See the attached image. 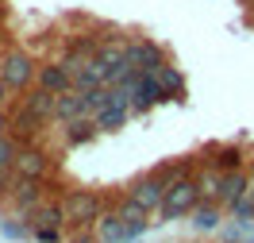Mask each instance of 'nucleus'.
I'll list each match as a JSON object with an SVG mask.
<instances>
[{
    "instance_id": "obj_16",
    "label": "nucleus",
    "mask_w": 254,
    "mask_h": 243,
    "mask_svg": "<svg viewBox=\"0 0 254 243\" xmlns=\"http://www.w3.org/2000/svg\"><path fill=\"white\" fill-rule=\"evenodd\" d=\"M73 81H77V89H100V85H108V66L93 54L89 62H81L73 70Z\"/></svg>"
},
{
    "instance_id": "obj_6",
    "label": "nucleus",
    "mask_w": 254,
    "mask_h": 243,
    "mask_svg": "<svg viewBox=\"0 0 254 243\" xmlns=\"http://www.w3.org/2000/svg\"><path fill=\"white\" fill-rule=\"evenodd\" d=\"M54 155H50L47 147H39V143H27L23 151H19V159H16V174L19 178H27V181H47L50 174H54Z\"/></svg>"
},
{
    "instance_id": "obj_23",
    "label": "nucleus",
    "mask_w": 254,
    "mask_h": 243,
    "mask_svg": "<svg viewBox=\"0 0 254 243\" xmlns=\"http://www.w3.org/2000/svg\"><path fill=\"white\" fill-rule=\"evenodd\" d=\"M31 232H35V240H39V243H62V228H58V224H35Z\"/></svg>"
},
{
    "instance_id": "obj_4",
    "label": "nucleus",
    "mask_w": 254,
    "mask_h": 243,
    "mask_svg": "<svg viewBox=\"0 0 254 243\" xmlns=\"http://www.w3.org/2000/svg\"><path fill=\"white\" fill-rule=\"evenodd\" d=\"M124 89L131 93V108H135V112H146V108L170 100V97H166V89H162V78H158V74H150V70H135Z\"/></svg>"
},
{
    "instance_id": "obj_13",
    "label": "nucleus",
    "mask_w": 254,
    "mask_h": 243,
    "mask_svg": "<svg viewBox=\"0 0 254 243\" xmlns=\"http://www.w3.org/2000/svg\"><path fill=\"white\" fill-rule=\"evenodd\" d=\"M35 85H43V89H50V93H69L77 81H73V74L65 70V62L58 58V62L39 66V78H35Z\"/></svg>"
},
{
    "instance_id": "obj_5",
    "label": "nucleus",
    "mask_w": 254,
    "mask_h": 243,
    "mask_svg": "<svg viewBox=\"0 0 254 243\" xmlns=\"http://www.w3.org/2000/svg\"><path fill=\"white\" fill-rule=\"evenodd\" d=\"M170 185H174V178H170V166H158L154 174L139 178L131 189H127V193L135 197L139 205H146V209H150V216H154V212L162 209V201H166V189H170Z\"/></svg>"
},
{
    "instance_id": "obj_2",
    "label": "nucleus",
    "mask_w": 254,
    "mask_h": 243,
    "mask_svg": "<svg viewBox=\"0 0 254 243\" xmlns=\"http://www.w3.org/2000/svg\"><path fill=\"white\" fill-rule=\"evenodd\" d=\"M200 201H204V193H200V181L192 174V178H181L166 189V201H162V209L154 212V216H158V220H181V216H192V209H196ZM158 220H154V224H158Z\"/></svg>"
},
{
    "instance_id": "obj_22",
    "label": "nucleus",
    "mask_w": 254,
    "mask_h": 243,
    "mask_svg": "<svg viewBox=\"0 0 254 243\" xmlns=\"http://www.w3.org/2000/svg\"><path fill=\"white\" fill-rule=\"evenodd\" d=\"M31 224H58V228H65V216H62V201H47L43 209L31 216Z\"/></svg>"
},
{
    "instance_id": "obj_18",
    "label": "nucleus",
    "mask_w": 254,
    "mask_h": 243,
    "mask_svg": "<svg viewBox=\"0 0 254 243\" xmlns=\"http://www.w3.org/2000/svg\"><path fill=\"white\" fill-rule=\"evenodd\" d=\"M62 135H65V143H69V147H77V143H89V139L100 135V131H96L93 116H81V120H69V124H65Z\"/></svg>"
},
{
    "instance_id": "obj_1",
    "label": "nucleus",
    "mask_w": 254,
    "mask_h": 243,
    "mask_svg": "<svg viewBox=\"0 0 254 243\" xmlns=\"http://www.w3.org/2000/svg\"><path fill=\"white\" fill-rule=\"evenodd\" d=\"M58 201H62L65 228H73V232H89L104 216V197L96 193V189H65Z\"/></svg>"
},
{
    "instance_id": "obj_27",
    "label": "nucleus",
    "mask_w": 254,
    "mask_h": 243,
    "mask_svg": "<svg viewBox=\"0 0 254 243\" xmlns=\"http://www.w3.org/2000/svg\"><path fill=\"white\" fill-rule=\"evenodd\" d=\"M247 4H251V8H254V0H247Z\"/></svg>"
},
{
    "instance_id": "obj_24",
    "label": "nucleus",
    "mask_w": 254,
    "mask_h": 243,
    "mask_svg": "<svg viewBox=\"0 0 254 243\" xmlns=\"http://www.w3.org/2000/svg\"><path fill=\"white\" fill-rule=\"evenodd\" d=\"M0 232H4L8 240H23V236H27V228H23V224H16V216H4V224H0Z\"/></svg>"
},
{
    "instance_id": "obj_11",
    "label": "nucleus",
    "mask_w": 254,
    "mask_h": 243,
    "mask_svg": "<svg viewBox=\"0 0 254 243\" xmlns=\"http://www.w3.org/2000/svg\"><path fill=\"white\" fill-rule=\"evenodd\" d=\"M131 112H135V108H131V93H124V97L112 100L108 108H100V112L93 116V124H96V131H120L127 120H131Z\"/></svg>"
},
{
    "instance_id": "obj_9",
    "label": "nucleus",
    "mask_w": 254,
    "mask_h": 243,
    "mask_svg": "<svg viewBox=\"0 0 254 243\" xmlns=\"http://www.w3.org/2000/svg\"><path fill=\"white\" fill-rule=\"evenodd\" d=\"M19 108L31 112L35 120H43V124H58V120H54V116H58V93H50L43 85H31L27 93H19Z\"/></svg>"
},
{
    "instance_id": "obj_17",
    "label": "nucleus",
    "mask_w": 254,
    "mask_h": 243,
    "mask_svg": "<svg viewBox=\"0 0 254 243\" xmlns=\"http://www.w3.org/2000/svg\"><path fill=\"white\" fill-rule=\"evenodd\" d=\"M112 209L120 212L127 224H154V220H150V209H146V205H139V201H135L131 193H124L120 201H116V205H112Z\"/></svg>"
},
{
    "instance_id": "obj_20",
    "label": "nucleus",
    "mask_w": 254,
    "mask_h": 243,
    "mask_svg": "<svg viewBox=\"0 0 254 243\" xmlns=\"http://www.w3.org/2000/svg\"><path fill=\"white\" fill-rule=\"evenodd\" d=\"M158 78H162V89H166V97H170V100H181V97H185V78H181V70H177L174 62L162 66Z\"/></svg>"
},
{
    "instance_id": "obj_3",
    "label": "nucleus",
    "mask_w": 254,
    "mask_h": 243,
    "mask_svg": "<svg viewBox=\"0 0 254 243\" xmlns=\"http://www.w3.org/2000/svg\"><path fill=\"white\" fill-rule=\"evenodd\" d=\"M39 78V66L27 50H4L0 54V81L12 89V93H27Z\"/></svg>"
},
{
    "instance_id": "obj_14",
    "label": "nucleus",
    "mask_w": 254,
    "mask_h": 243,
    "mask_svg": "<svg viewBox=\"0 0 254 243\" xmlns=\"http://www.w3.org/2000/svg\"><path fill=\"white\" fill-rule=\"evenodd\" d=\"M96 240L100 243H127L131 240V224L116 209H104V216L96 220Z\"/></svg>"
},
{
    "instance_id": "obj_8",
    "label": "nucleus",
    "mask_w": 254,
    "mask_h": 243,
    "mask_svg": "<svg viewBox=\"0 0 254 243\" xmlns=\"http://www.w3.org/2000/svg\"><path fill=\"white\" fill-rule=\"evenodd\" d=\"M124 58L135 70H150V74H158L162 66L170 62L166 58V50L158 43H150V39H124Z\"/></svg>"
},
{
    "instance_id": "obj_12",
    "label": "nucleus",
    "mask_w": 254,
    "mask_h": 243,
    "mask_svg": "<svg viewBox=\"0 0 254 243\" xmlns=\"http://www.w3.org/2000/svg\"><path fill=\"white\" fill-rule=\"evenodd\" d=\"M81 116H93V108H89V93L85 89H69V93H58V124H69V120H81Z\"/></svg>"
},
{
    "instance_id": "obj_10",
    "label": "nucleus",
    "mask_w": 254,
    "mask_h": 243,
    "mask_svg": "<svg viewBox=\"0 0 254 243\" xmlns=\"http://www.w3.org/2000/svg\"><path fill=\"white\" fill-rule=\"evenodd\" d=\"M204 166H216L220 174H231V170H247V155L239 143H208L204 147Z\"/></svg>"
},
{
    "instance_id": "obj_15",
    "label": "nucleus",
    "mask_w": 254,
    "mask_h": 243,
    "mask_svg": "<svg viewBox=\"0 0 254 243\" xmlns=\"http://www.w3.org/2000/svg\"><path fill=\"white\" fill-rule=\"evenodd\" d=\"M251 193V170H231V174H223L220 178V205L223 209H231L239 197Z\"/></svg>"
},
{
    "instance_id": "obj_25",
    "label": "nucleus",
    "mask_w": 254,
    "mask_h": 243,
    "mask_svg": "<svg viewBox=\"0 0 254 243\" xmlns=\"http://www.w3.org/2000/svg\"><path fill=\"white\" fill-rule=\"evenodd\" d=\"M8 108H12V89H8L4 81H0V116L8 112Z\"/></svg>"
},
{
    "instance_id": "obj_7",
    "label": "nucleus",
    "mask_w": 254,
    "mask_h": 243,
    "mask_svg": "<svg viewBox=\"0 0 254 243\" xmlns=\"http://www.w3.org/2000/svg\"><path fill=\"white\" fill-rule=\"evenodd\" d=\"M4 201L12 205V212H19L23 220H31L35 212L47 205V185H43V181H27V178H19V181H16V189L4 197Z\"/></svg>"
},
{
    "instance_id": "obj_19",
    "label": "nucleus",
    "mask_w": 254,
    "mask_h": 243,
    "mask_svg": "<svg viewBox=\"0 0 254 243\" xmlns=\"http://www.w3.org/2000/svg\"><path fill=\"white\" fill-rule=\"evenodd\" d=\"M220 209L223 205H216V201H200V205L192 209V228H196V232H216V228H220Z\"/></svg>"
},
{
    "instance_id": "obj_21",
    "label": "nucleus",
    "mask_w": 254,
    "mask_h": 243,
    "mask_svg": "<svg viewBox=\"0 0 254 243\" xmlns=\"http://www.w3.org/2000/svg\"><path fill=\"white\" fill-rule=\"evenodd\" d=\"M19 151H23V143H19L8 128H4V131H0V170H16Z\"/></svg>"
},
{
    "instance_id": "obj_26",
    "label": "nucleus",
    "mask_w": 254,
    "mask_h": 243,
    "mask_svg": "<svg viewBox=\"0 0 254 243\" xmlns=\"http://www.w3.org/2000/svg\"><path fill=\"white\" fill-rule=\"evenodd\" d=\"M251 189H254V162H251Z\"/></svg>"
}]
</instances>
